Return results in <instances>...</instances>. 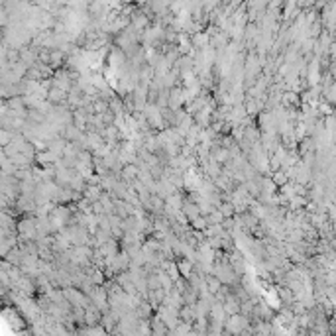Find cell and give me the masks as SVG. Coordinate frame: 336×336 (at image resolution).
<instances>
[{
  "label": "cell",
  "instance_id": "6da1fadb",
  "mask_svg": "<svg viewBox=\"0 0 336 336\" xmlns=\"http://www.w3.org/2000/svg\"><path fill=\"white\" fill-rule=\"evenodd\" d=\"M134 26L140 30V28H145L147 26V18L145 16H142V14H138L136 18H134Z\"/></svg>",
  "mask_w": 336,
  "mask_h": 336
},
{
  "label": "cell",
  "instance_id": "7a4b0ae2",
  "mask_svg": "<svg viewBox=\"0 0 336 336\" xmlns=\"http://www.w3.org/2000/svg\"><path fill=\"white\" fill-rule=\"evenodd\" d=\"M195 44H197L199 48L207 46V44H209V36H207V34H197V36H195Z\"/></svg>",
  "mask_w": 336,
  "mask_h": 336
}]
</instances>
